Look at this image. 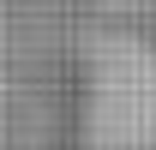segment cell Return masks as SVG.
Segmentation results:
<instances>
[{"label":"cell","mask_w":156,"mask_h":150,"mask_svg":"<svg viewBox=\"0 0 156 150\" xmlns=\"http://www.w3.org/2000/svg\"><path fill=\"white\" fill-rule=\"evenodd\" d=\"M72 150H156V48L96 30L66 54Z\"/></svg>","instance_id":"6da1fadb"}]
</instances>
